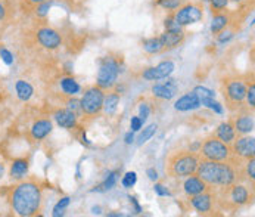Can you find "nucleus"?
Returning <instances> with one entry per match:
<instances>
[{
    "mask_svg": "<svg viewBox=\"0 0 255 217\" xmlns=\"http://www.w3.org/2000/svg\"><path fill=\"white\" fill-rule=\"evenodd\" d=\"M247 89H248V84L239 77H229L223 81L221 92L229 108L236 109L244 104L245 96H247Z\"/></svg>",
    "mask_w": 255,
    "mask_h": 217,
    "instance_id": "obj_4",
    "label": "nucleus"
},
{
    "mask_svg": "<svg viewBox=\"0 0 255 217\" xmlns=\"http://www.w3.org/2000/svg\"><path fill=\"white\" fill-rule=\"evenodd\" d=\"M61 87H62V90H64L67 95H71V96L80 92V84H78L74 78H70V77L61 80Z\"/></svg>",
    "mask_w": 255,
    "mask_h": 217,
    "instance_id": "obj_27",
    "label": "nucleus"
},
{
    "mask_svg": "<svg viewBox=\"0 0 255 217\" xmlns=\"http://www.w3.org/2000/svg\"><path fill=\"white\" fill-rule=\"evenodd\" d=\"M190 204L199 215H208L214 207V197L207 189L205 192L190 197Z\"/></svg>",
    "mask_w": 255,
    "mask_h": 217,
    "instance_id": "obj_13",
    "label": "nucleus"
},
{
    "mask_svg": "<svg viewBox=\"0 0 255 217\" xmlns=\"http://www.w3.org/2000/svg\"><path fill=\"white\" fill-rule=\"evenodd\" d=\"M7 15V7L4 6V3L0 0V21H3Z\"/></svg>",
    "mask_w": 255,
    "mask_h": 217,
    "instance_id": "obj_46",
    "label": "nucleus"
},
{
    "mask_svg": "<svg viewBox=\"0 0 255 217\" xmlns=\"http://www.w3.org/2000/svg\"><path fill=\"white\" fill-rule=\"evenodd\" d=\"M52 132V121L47 118L37 120L31 127V138L34 141H43Z\"/></svg>",
    "mask_w": 255,
    "mask_h": 217,
    "instance_id": "obj_19",
    "label": "nucleus"
},
{
    "mask_svg": "<svg viewBox=\"0 0 255 217\" xmlns=\"http://www.w3.org/2000/svg\"><path fill=\"white\" fill-rule=\"evenodd\" d=\"M37 41L44 49L53 50V49H58L62 44V37L56 30H53L50 27H41V28L37 30Z\"/></svg>",
    "mask_w": 255,
    "mask_h": 217,
    "instance_id": "obj_11",
    "label": "nucleus"
},
{
    "mask_svg": "<svg viewBox=\"0 0 255 217\" xmlns=\"http://www.w3.org/2000/svg\"><path fill=\"white\" fill-rule=\"evenodd\" d=\"M117 182H118V172H114V173H111L110 176H108V179L104 182L101 186H98L96 189H93V192H105V191H110L112 189L115 185H117Z\"/></svg>",
    "mask_w": 255,
    "mask_h": 217,
    "instance_id": "obj_28",
    "label": "nucleus"
},
{
    "mask_svg": "<svg viewBox=\"0 0 255 217\" xmlns=\"http://www.w3.org/2000/svg\"><path fill=\"white\" fill-rule=\"evenodd\" d=\"M211 1V9H213V15L223 12L227 4H229V0H210Z\"/></svg>",
    "mask_w": 255,
    "mask_h": 217,
    "instance_id": "obj_34",
    "label": "nucleus"
},
{
    "mask_svg": "<svg viewBox=\"0 0 255 217\" xmlns=\"http://www.w3.org/2000/svg\"><path fill=\"white\" fill-rule=\"evenodd\" d=\"M247 101H248V105L251 107V109H254L255 107V84L251 83L248 84V89H247Z\"/></svg>",
    "mask_w": 255,
    "mask_h": 217,
    "instance_id": "obj_38",
    "label": "nucleus"
},
{
    "mask_svg": "<svg viewBox=\"0 0 255 217\" xmlns=\"http://www.w3.org/2000/svg\"><path fill=\"white\" fill-rule=\"evenodd\" d=\"M130 201H131V203L134 204V207H136V212L139 213V212H140V206L137 204V201H136V198H133V197H130Z\"/></svg>",
    "mask_w": 255,
    "mask_h": 217,
    "instance_id": "obj_48",
    "label": "nucleus"
},
{
    "mask_svg": "<svg viewBox=\"0 0 255 217\" xmlns=\"http://www.w3.org/2000/svg\"><path fill=\"white\" fill-rule=\"evenodd\" d=\"M224 188V195L220 200L224 207L227 209H239L242 206H247L250 203V192L245 186L242 185H229L223 186Z\"/></svg>",
    "mask_w": 255,
    "mask_h": 217,
    "instance_id": "obj_8",
    "label": "nucleus"
},
{
    "mask_svg": "<svg viewBox=\"0 0 255 217\" xmlns=\"http://www.w3.org/2000/svg\"><path fill=\"white\" fill-rule=\"evenodd\" d=\"M149 114H150V108H149V105H147V104H142V105H140V108H139V118L145 123L146 118L149 117Z\"/></svg>",
    "mask_w": 255,
    "mask_h": 217,
    "instance_id": "obj_43",
    "label": "nucleus"
},
{
    "mask_svg": "<svg viewBox=\"0 0 255 217\" xmlns=\"http://www.w3.org/2000/svg\"><path fill=\"white\" fill-rule=\"evenodd\" d=\"M9 204L18 216H36L41 209V188L34 181L18 183L10 191Z\"/></svg>",
    "mask_w": 255,
    "mask_h": 217,
    "instance_id": "obj_1",
    "label": "nucleus"
},
{
    "mask_svg": "<svg viewBox=\"0 0 255 217\" xmlns=\"http://www.w3.org/2000/svg\"><path fill=\"white\" fill-rule=\"evenodd\" d=\"M235 132L238 135H250L254 130V117L253 114L247 112V114H239L238 117H235L232 120Z\"/></svg>",
    "mask_w": 255,
    "mask_h": 217,
    "instance_id": "obj_14",
    "label": "nucleus"
},
{
    "mask_svg": "<svg viewBox=\"0 0 255 217\" xmlns=\"http://www.w3.org/2000/svg\"><path fill=\"white\" fill-rule=\"evenodd\" d=\"M56 123L64 129H74L77 126V115L71 109H58L55 112Z\"/></svg>",
    "mask_w": 255,
    "mask_h": 217,
    "instance_id": "obj_18",
    "label": "nucleus"
},
{
    "mask_svg": "<svg viewBox=\"0 0 255 217\" xmlns=\"http://www.w3.org/2000/svg\"><path fill=\"white\" fill-rule=\"evenodd\" d=\"M202 16H204L202 7L199 4H195V3H187L184 6H180L179 10L173 15L176 22L182 27L199 22L202 19Z\"/></svg>",
    "mask_w": 255,
    "mask_h": 217,
    "instance_id": "obj_9",
    "label": "nucleus"
},
{
    "mask_svg": "<svg viewBox=\"0 0 255 217\" xmlns=\"http://www.w3.org/2000/svg\"><path fill=\"white\" fill-rule=\"evenodd\" d=\"M70 201H71V198L70 197H65V198H62V200H59L58 203H56V206L53 207V217H59L64 215V210L70 206Z\"/></svg>",
    "mask_w": 255,
    "mask_h": 217,
    "instance_id": "obj_31",
    "label": "nucleus"
},
{
    "mask_svg": "<svg viewBox=\"0 0 255 217\" xmlns=\"http://www.w3.org/2000/svg\"><path fill=\"white\" fill-rule=\"evenodd\" d=\"M236 139V138H235ZM232 151L235 154V157L241 158V160H250L255 157V139L251 136L242 135V138H238L236 141L232 142Z\"/></svg>",
    "mask_w": 255,
    "mask_h": 217,
    "instance_id": "obj_10",
    "label": "nucleus"
},
{
    "mask_svg": "<svg viewBox=\"0 0 255 217\" xmlns=\"http://www.w3.org/2000/svg\"><path fill=\"white\" fill-rule=\"evenodd\" d=\"M118 104H120V95L118 93H108V96L104 98V112L108 114V115H112L117 108H118Z\"/></svg>",
    "mask_w": 255,
    "mask_h": 217,
    "instance_id": "obj_25",
    "label": "nucleus"
},
{
    "mask_svg": "<svg viewBox=\"0 0 255 217\" xmlns=\"http://www.w3.org/2000/svg\"><path fill=\"white\" fill-rule=\"evenodd\" d=\"M183 188H184L186 195L193 197V195H198L201 192H205L208 189V185L202 181L201 178H198L196 175H190V176H187Z\"/></svg>",
    "mask_w": 255,
    "mask_h": 217,
    "instance_id": "obj_16",
    "label": "nucleus"
},
{
    "mask_svg": "<svg viewBox=\"0 0 255 217\" xmlns=\"http://www.w3.org/2000/svg\"><path fill=\"white\" fill-rule=\"evenodd\" d=\"M216 138L220 139L221 142L227 145H232V142L235 141L236 138V132H235V127H233V123L232 120L230 121H226L223 124H220L217 132H216Z\"/></svg>",
    "mask_w": 255,
    "mask_h": 217,
    "instance_id": "obj_21",
    "label": "nucleus"
},
{
    "mask_svg": "<svg viewBox=\"0 0 255 217\" xmlns=\"http://www.w3.org/2000/svg\"><path fill=\"white\" fill-rule=\"evenodd\" d=\"M158 3H159V6H162L167 10H174L182 6L183 0H159Z\"/></svg>",
    "mask_w": 255,
    "mask_h": 217,
    "instance_id": "obj_33",
    "label": "nucleus"
},
{
    "mask_svg": "<svg viewBox=\"0 0 255 217\" xmlns=\"http://www.w3.org/2000/svg\"><path fill=\"white\" fill-rule=\"evenodd\" d=\"M3 175H4V166H3V164H0V179L3 178Z\"/></svg>",
    "mask_w": 255,
    "mask_h": 217,
    "instance_id": "obj_50",
    "label": "nucleus"
},
{
    "mask_svg": "<svg viewBox=\"0 0 255 217\" xmlns=\"http://www.w3.org/2000/svg\"><path fill=\"white\" fill-rule=\"evenodd\" d=\"M124 142H126L127 145H130L134 142V136H133V133H131V132H130V133H127V135L124 136Z\"/></svg>",
    "mask_w": 255,
    "mask_h": 217,
    "instance_id": "obj_47",
    "label": "nucleus"
},
{
    "mask_svg": "<svg viewBox=\"0 0 255 217\" xmlns=\"http://www.w3.org/2000/svg\"><path fill=\"white\" fill-rule=\"evenodd\" d=\"M208 186H229L233 185L238 179V172L233 166V161L229 158L227 161H211L201 160L195 173Z\"/></svg>",
    "mask_w": 255,
    "mask_h": 217,
    "instance_id": "obj_2",
    "label": "nucleus"
},
{
    "mask_svg": "<svg viewBox=\"0 0 255 217\" xmlns=\"http://www.w3.org/2000/svg\"><path fill=\"white\" fill-rule=\"evenodd\" d=\"M164 50H170V49H176L184 41V33L183 31H165L164 34L159 36Z\"/></svg>",
    "mask_w": 255,
    "mask_h": 217,
    "instance_id": "obj_17",
    "label": "nucleus"
},
{
    "mask_svg": "<svg viewBox=\"0 0 255 217\" xmlns=\"http://www.w3.org/2000/svg\"><path fill=\"white\" fill-rule=\"evenodd\" d=\"M130 124H131V130H133V132H139V130L142 129V126H143V121H142L139 117H131Z\"/></svg>",
    "mask_w": 255,
    "mask_h": 217,
    "instance_id": "obj_44",
    "label": "nucleus"
},
{
    "mask_svg": "<svg viewBox=\"0 0 255 217\" xmlns=\"http://www.w3.org/2000/svg\"><path fill=\"white\" fill-rule=\"evenodd\" d=\"M201 105H204V107H207V108L216 111L217 114H223V107L220 105L219 102H216L214 99H207V101H202V102H201Z\"/></svg>",
    "mask_w": 255,
    "mask_h": 217,
    "instance_id": "obj_39",
    "label": "nucleus"
},
{
    "mask_svg": "<svg viewBox=\"0 0 255 217\" xmlns=\"http://www.w3.org/2000/svg\"><path fill=\"white\" fill-rule=\"evenodd\" d=\"M104 98H105L104 90L98 86H93L84 92V95L80 101V108L87 117H95L102 111Z\"/></svg>",
    "mask_w": 255,
    "mask_h": 217,
    "instance_id": "obj_7",
    "label": "nucleus"
},
{
    "mask_svg": "<svg viewBox=\"0 0 255 217\" xmlns=\"http://www.w3.org/2000/svg\"><path fill=\"white\" fill-rule=\"evenodd\" d=\"M93 213L99 215V213H101V207H93Z\"/></svg>",
    "mask_w": 255,
    "mask_h": 217,
    "instance_id": "obj_51",
    "label": "nucleus"
},
{
    "mask_svg": "<svg viewBox=\"0 0 255 217\" xmlns=\"http://www.w3.org/2000/svg\"><path fill=\"white\" fill-rule=\"evenodd\" d=\"M247 176H248V179H251V181L254 182V179H255L254 158H250V160H247Z\"/></svg>",
    "mask_w": 255,
    "mask_h": 217,
    "instance_id": "obj_41",
    "label": "nucleus"
},
{
    "mask_svg": "<svg viewBox=\"0 0 255 217\" xmlns=\"http://www.w3.org/2000/svg\"><path fill=\"white\" fill-rule=\"evenodd\" d=\"M15 90H16V95H18V98L21 99V101H28L31 96H33V93H34V89H33V86L30 84V83H27V81H24V80H18L16 81V84H15Z\"/></svg>",
    "mask_w": 255,
    "mask_h": 217,
    "instance_id": "obj_23",
    "label": "nucleus"
},
{
    "mask_svg": "<svg viewBox=\"0 0 255 217\" xmlns=\"http://www.w3.org/2000/svg\"><path fill=\"white\" fill-rule=\"evenodd\" d=\"M230 24V16L224 12H220V13H216L214 18H213V24H211V31L213 34H217L221 30L227 28Z\"/></svg>",
    "mask_w": 255,
    "mask_h": 217,
    "instance_id": "obj_24",
    "label": "nucleus"
},
{
    "mask_svg": "<svg viewBox=\"0 0 255 217\" xmlns=\"http://www.w3.org/2000/svg\"><path fill=\"white\" fill-rule=\"evenodd\" d=\"M156 129H158L156 124H149L146 129H143V132H142L140 136H139V145H143L145 142H147V141L156 133Z\"/></svg>",
    "mask_w": 255,
    "mask_h": 217,
    "instance_id": "obj_30",
    "label": "nucleus"
},
{
    "mask_svg": "<svg viewBox=\"0 0 255 217\" xmlns=\"http://www.w3.org/2000/svg\"><path fill=\"white\" fill-rule=\"evenodd\" d=\"M177 90H179V86L176 84L174 80H170V81H167V83H164V84H155V86L152 87L153 96H156V98H159V99H164V101L173 99V98L176 96Z\"/></svg>",
    "mask_w": 255,
    "mask_h": 217,
    "instance_id": "obj_15",
    "label": "nucleus"
},
{
    "mask_svg": "<svg viewBox=\"0 0 255 217\" xmlns=\"http://www.w3.org/2000/svg\"><path fill=\"white\" fill-rule=\"evenodd\" d=\"M201 102L198 99V96L193 93V92H189L186 95H183L182 98L174 104V108L177 111H182V112H186V111H192V109L199 108Z\"/></svg>",
    "mask_w": 255,
    "mask_h": 217,
    "instance_id": "obj_20",
    "label": "nucleus"
},
{
    "mask_svg": "<svg viewBox=\"0 0 255 217\" xmlns=\"http://www.w3.org/2000/svg\"><path fill=\"white\" fill-rule=\"evenodd\" d=\"M174 62L173 61H162L156 67H150L142 71V78L145 80H162L170 77L174 71Z\"/></svg>",
    "mask_w": 255,
    "mask_h": 217,
    "instance_id": "obj_12",
    "label": "nucleus"
},
{
    "mask_svg": "<svg viewBox=\"0 0 255 217\" xmlns=\"http://www.w3.org/2000/svg\"><path fill=\"white\" fill-rule=\"evenodd\" d=\"M25 1H28V3H31V4H38V3H41V1H47V0H25Z\"/></svg>",
    "mask_w": 255,
    "mask_h": 217,
    "instance_id": "obj_49",
    "label": "nucleus"
},
{
    "mask_svg": "<svg viewBox=\"0 0 255 217\" xmlns=\"http://www.w3.org/2000/svg\"><path fill=\"white\" fill-rule=\"evenodd\" d=\"M153 191H155V194L159 195V197H168V195H170V191H168L164 185H161V183H155Z\"/></svg>",
    "mask_w": 255,
    "mask_h": 217,
    "instance_id": "obj_42",
    "label": "nucleus"
},
{
    "mask_svg": "<svg viewBox=\"0 0 255 217\" xmlns=\"http://www.w3.org/2000/svg\"><path fill=\"white\" fill-rule=\"evenodd\" d=\"M230 145L221 142L216 136L207 139L199 149L201 158L211 161H227L230 158Z\"/></svg>",
    "mask_w": 255,
    "mask_h": 217,
    "instance_id": "obj_5",
    "label": "nucleus"
},
{
    "mask_svg": "<svg viewBox=\"0 0 255 217\" xmlns=\"http://www.w3.org/2000/svg\"><path fill=\"white\" fill-rule=\"evenodd\" d=\"M233 1H242V0H233Z\"/></svg>",
    "mask_w": 255,
    "mask_h": 217,
    "instance_id": "obj_52",
    "label": "nucleus"
},
{
    "mask_svg": "<svg viewBox=\"0 0 255 217\" xmlns=\"http://www.w3.org/2000/svg\"><path fill=\"white\" fill-rule=\"evenodd\" d=\"M136 182H137V175L134 173V172H127L124 176H123V186L124 188H131V186H134L136 185Z\"/></svg>",
    "mask_w": 255,
    "mask_h": 217,
    "instance_id": "obj_32",
    "label": "nucleus"
},
{
    "mask_svg": "<svg viewBox=\"0 0 255 217\" xmlns=\"http://www.w3.org/2000/svg\"><path fill=\"white\" fill-rule=\"evenodd\" d=\"M146 175H147V178L152 182H155L158 179V173H156L155 169H147V170H146Z\"/></svg>",
    "mask_w": 255,
    "mask_h": 217,
    "instance_id": "obj_45",
    "label": "nucleus"
},
{
    "mask_svg": "<svg viewBox=\"0 0 255 217\" xmlns=\"http://www.w3.org/2000/svg\"><path fill=\"white\" fill-rule=\"evenodd\" d=\"M235 37V31L233 30H221L220 33H217V41L219 43H227Z\"/></svg>",
    "mask_w": 255,
    "mask_h": 217,
    "instance_id": "obj_37",
    "label": "nucleus"
},
{
    "mask_svg": "<svg viewBox=\"0 0 255 217\" xmlns=\"http://www.w3.org/2000/svg\"><path fill=\"white\" fill-rule=\"evenodd\" d=\"M164 25H165V30H167V31H183L182 25H179V24L176 22V19L173 18V15L168 16V18H165Z\"/></svg>",
    "mask_w": 255,
    "mask_h": 217,
    "instance_id": "obj_35",
    "label": "nucleus"
},
{
    "mask_svg": "<svg viewBox=\"0 0 255 217\" xmlns=\"http://www.w3.org/2000/svg\"><path fill=\"white\" fill-rule=\"evenodd\" d=\"M193 93L198 96L199 102L207 101V99H214V98H216V93H214L213 90H210V89L204 87V86H198V87H195V89H193Z\"/></svg>",
    "mask_w": 255,
    "mask_h": 217,
    "instance_id": "obj_29",
    "label": "nucleus"
},
{
    "mask_svg": "<svg viewBox=\"0 0 255 217\" xmlns=\"http://www.w3.org/2000/svg\"><path fill=\"white\" fill-rule=\"evenodd\" d=\"M36 6V15L37 16H40V18H43V16H46V15L49 13L50 1H49V0H47V1H41V3H38Z\"/></svg>",
    "mask_w": 255,
    "mask_h": 217,
    "instance_id": "obj_36",
    "label": "nucleus"
},
{
    "mask_svg": "<svg viewBox=\"0 0 255 217\" xmlns=\"http://www.w3.org/2000/svg\"><path fill=\"white\" fill-rule=\"evenodd\" d=\"M0 58L3 59V62L6 65H12V62H13V56L6 47H0Z\"/></svg>",
    "mask_w": 255,
    "mask_h": 217,
    "instance_id": "obj_40",
    "label": "nucleus"
},
{
    "mask_svg": "<svg viewBox=\"0 0 255 217\" xmlns=\"http://www.w3.org/2000/svg\"><path fill=\"white\" fill-rule=\"evenodd\" d=\"M120 72V64L114 58H104L101 61V67L98 71V81L96 86L101 87L102 90H110L115 86L117 77Z\"/></svg>",
    "mask_w": 255,
    "mask_h": 217,
    "instance_id": "obj_6",
    "label": "nucleus"
},
{
    "mask_svg": "<svg viewBox=\"0 0 255 217\" xmlns=\"http://www.w3.org/2000/svg\"><path fill=\"white\" fill-rule=\"evenodd\" d=\"M28 160L27 158H18V160H13L12 166H10V178L13 181H21L27 176L28 173Z\"/></svg>",
    "mask_w": 255,
    "mask_h": 217,
    "instance_id": "obj_22",
    "label": "nucleus"
},
{
    "mask_svg": "<svg viewBox=\"0 0 255 217\" xmlns=\"http://www.w3.org/2000/svg\"><path fill=\"white\" fill-rule=\"evenodd\" d=\"M201 155L190 149L176 151L168 155L165 163V172L171 178H187L196 173Z\"/></svg>",
    "mask_w": 255,
    "mask_h": 217,
    "instance_id": "obj_3",
    "label": "nucleus"
},
{
    "mask_svg": "<svg viewBox=\"0 0 255 217\" xmlns=\"http://www.w3.org/2000/svg\"><path fill=\"white\" fill-rule=\"evenodd\" d=\"M143 49L147 53H159L164 50V46H162V41L159 37H152V38H147L143 41Z\"/></svg>",
    "mask_w": 255,
    "mask_h": 217,
    "instance_id": "obj_26",
    "label": "nucleus"
}]
</instances>
